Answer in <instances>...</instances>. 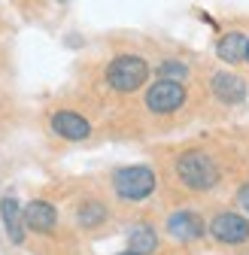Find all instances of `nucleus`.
<instances>
[{
	"label": "nucleus",
	"instance_id": "nucleus-1",
	"mask_svg": "<svg viewBox=\"0 0 249 255\" xmlns=\"http://www.w3.org/2000/svg\"><path fill=\"white\" fill-rule=\"evenodd\" d=\"M173 173L189 191H213L222 179V170L216 164V158H210L201 149H189V152L176 155Z\"/></svg>",
	"mask_w": 249,
	"mask_h": 255
},
{
	"label": "nucleus",
	"instance_id": "nucleus-2",
	"mask_svg": "<svg viewBox=\"0 0 249 255\" xmlns=\"http://www.w3.org/2000/svg\"><path fill=\"white\" fill-rule=\"evenodd\" d=\"M107 85L119 94H131L146 85L149 79V61L143 55H116L107 64Z\"/></svg>",
	"mask_w": 249,
	"mask_h": 255
},
{
	"label": "nucleus",
	"instance_id": "nucleus-3",
	"mask_svg": "<svg viewBox=\"0 0 249 255\" xmlns=\"http://www.w3.org/2000/svg\"><path fill=\"white\" fill-rule=\"evenodd\" d=\"M155 185H158V176L146 164H128V167L113 170V191L122 201H131V204L146 201L155 191Z\"/></svg>",
	"mask_w": 249,
	"mask_h": 255
},
{
	"label": "nucleus",
	"instance_id": "nucleus-4",
	"mask_svg": "<svg viewBox=\"0 0 249 255\" xmlns=\"http://www.w3.org/2000/svg\"><path fill=\"white\" fill-rule=\"evenodd\" d=\"M189 91H185V82H176V79H167V76H158L149 88H146V110L155 113V116H170L176 110H182Z\"/></svg>",
	"mask_w": 249,
	"mask_h": 255
},
{
	"label": "nucleus",
	"instance_id": "nucleus-5",
	"mask_svg": "<svg viewBox=\"0 0 249 255\" xmlns=\"http://www.w3.org/2000/svg\"><path fill=\"white\" fill-rule=\"evenodd\" d=\"M210 237L222 246H243L249 243V219L234 213V210H225V213H216L213 222H210Z\"/></svg>",
	"mask_w": 249,
	"mask_h": 255
},
{
	"label": "nucleus",
	"instance_id": "nucleus-6",
	"mask_svg": "<svg viewBox=\"0 0 249 255\" xmlns=\"http://www.w3.org/2000/svg\"><path fill=\"white\" fill-rule=\"evenodd\" d=\"M49 128L52 134L61 137V140H70V143H79V140H88L91 134V122L73 110H55L52 119H49Z\"/></svg>",
	"mask_w": 249,
	"mask_h": 255
},
{
	"label": "nucleus",
	"instance_id": "nucleus-7",
	"mask_svg": "<svg viewBox=\"0 0 249 255\" xmlns=\"http://www.w3.org/2000/svg\"><path fill=\"white\" fill-rule=\"evenodd\" d=\"M167 234L179 243H195L207 234V225L195 210H176L167 216Z\"/></svg>",
	"mask_w": 249,
	"mask_h": 255
},
{
	"label": "nucleus",
	"instance_id": "nucleus-8",
	"mask_svg": "<svg viewBox=\"0 0 249 255\" xmlns=\"http://www.w3.org/2000/svg\"><path fill=\"white\" fill-rule=\"evenodd\" d=\"M210 88H213L216 98H219L222 104H228V107L246 101V79H240L237 73H228V70L213 73L210 76Z\"/></svg>",
	"mask_w": 249,
	"mask_h": 255
},
{
	"label": "nucleus",
	"instance_id": "nucleus-9",
	"mask_svg": "<svg viewBox=\"0 0 249 255\" xmlns=\"http://www.w3.org/2000/svg\"><path fill=\"white\" fill-rule=\"evenodd\" d=\"M24 228L34 234H52L58 228V210L49 201H30L24 207Z\"/></svg>",
	"mask_w": 249,
	"mask_h": 255
},
{
	"label": "nucleus",
	"instance_id": "nucleus-10",
	"mask_svg": "<svg viewBox=\"0 0 249 255\" xmlns=\"http://www.w3.org/2000/svg\"><path fill=\"white\" fill-rule=\"evenodd\" d=\"M0 219H3V231H6V237H9V243H24V207L12 198V195H6V198H0Z\"/></svg>",
	"mask_w": 249,
	"mask_h": 255
},
{
	"label": "nucleus",
	"instance_id": "nucleus-11",
	"mask_svg": "<svg viewBox=\"0 0 249 255\" xmlns=\"http://www.w3.org/2000/svg\"><path fill=\"white\" fill-rule=\"evenodd\" d=\"M246 46H249V37L243 30H228L216 43V55L225 64H240V61H246Z\"/></svg>",
	"mask_w": 249,
	"mask_h": 255
},
{
	"label": "nucleus",
	"instance_id": "nucleus-12",
	"mask_svg": "<svg viewBox=\"0 0 249 255\" xmlns=\"http://www.w3.org/2000/svg\"><path fill=\"white\" fill-rule=\"evenodd\" d=\"M107 219H110V210H107V204L98 201V198H88V201H82V204L76 207V225H79L82 231L101 228Z\"/></svg>",
	"mask_w": 249,
	"mask_h": 255
},
{
	"label": "nucleus",
	"instance_id": "nucleus-13",
	"mask_svg": "<svg viewBox=\"0 0 249 255\" xmlns=\"http://www.w3.org/2000/svg\"><path fill=\"white\" fill-rule=\"evenodd\" d=\"M128 249L137 255H152L158 249V231H155L149 222H137L128 228Z\"/></svg>",
	"mask_w": 249,
	"mask_h": 255
},
{
	"label": "nucleus",
	"instance_id": "nucleus-14",
	"mask_svg": "<svg viewBox=\"0 0 249 255\" xmlns=\"http://www.w3.org/2000/svg\"><path fill=\"white\" fill-rule=\"evenodd\" d=\"M158 76H167V79L185 82V79H189V64H185V61H179V58H167V61H161Z\"/></svg>",
	"mask_w": 249,
	"mask_h": 255
},
{
	"label": "nucleus",
	"instance_id": "nucleus-15",
	"mask_svg": "<svg viewBox=\"0 0 249 255\" xmlns=\"http://www.w3.org/2000/svg\"><path fill=\"white\" fill-rule=\"evenodd\" d=\"M237 207H240L243 213H249V182H243V185L237 188Z\"/></svg>",
	"mask_w": 249,
	"mask_h": 255
},
{
	"label": "nucleus",
	"instance_id": "nucleus-16",
	"mask_svg": "<svg viewBox=\"0 0 249 255\" xmlns=\"http://www.w3.org/2000/svg\"><path fill=\"white\" fill-rule=\"evenodd\" d=\"M116 255H137V252H131V249H124V252H116Z\"/></svg>",
	"mask_w": 249,
	"mask_h": 255
},
{
	"label": "nucleus",
	"instance_id": "nucleus-17",
	"mask_svg": "<svg viewBox=\"0 0 249 255\" xmlns=\"http://www.w3.org/2000/svg\"><path fill=\"white\" fill-rule=\"evenodd\" d=\"M246 64H249V46H246Z\"/></svg>",
	"mask_w": 249,
	"mask_h": 255
},
{
	"label": "nucleus",
	"instance_id": "nucleus-18",
	"mask_svg": "<svg viewBox=\"0 0 249 255\" xmlns=\"http://www.w3.org/2000/svg\"><path fill=\"white\" fill-rule=\"evenodd\" d=\"M58 3H64V0H58Z\"/></svg>",
	"mask_w": 249,
	"mask_h": 255
}]
</instances>
